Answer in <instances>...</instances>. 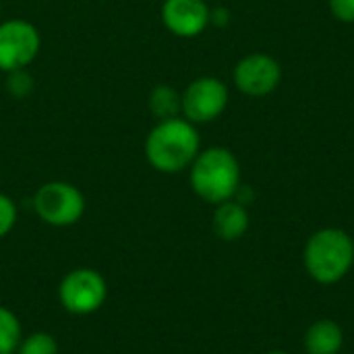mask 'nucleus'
Instances as JSON below:
<instances>
[{"label":"nucleus","instance_id":"1","mask_svg":"<svg viewBox=\"0 0 354 354\" xmlns=\"http://www.w3.org/2000/svg\"><path fill=\"white\" fill-rule=\"evenodd\" d=\"M199 151L201 137L195 124L183 116L158 120L143 145L147 164L162 174H176L191 168Z\"/></svg>","mask_w":354,"mask_h":354},{"label":"nucleus","instance_id":"2","mask_svg":"<svg viewBox=\"0 0 354 354\" xmlns=\"http://www.w3.org/2000/svg\"><path fill=\"white\" fill-rule=\"evenodd\" d=\"M189 170L191 189L205 203L218 205L230 201L241 189V164L226 147L214 145L199 151Z\"/></svg>","mask_w":354,"mask_h":354},{"label":"nucleus","instance_id":"3","mask_svg":"<svg viewBox=\"0 0 354 354\" xmlns=\"http://www.w3.org/2000/svg\"><path fill=\"white\" fill-rule=\"evenodd\" d=\"M303 259L315 282H340L353 268L354 241L340 228H322L307 241Z\"/></svg>","mask_w":354,"mask_h":354},{"label":"nucleus","instance_id":"4","mask_svg":"<svg viewBox=\"0 0 354 354\" xmlns=\"http://www.w3.org/2000/svg\"><path fill=\"white\" fill-rule=\"evenodd\" d=\"M33 209L37 218L54 228L77 224L85 214L83 193L64 180H52L37 189L33 197Z\"/></svg>","mask_w":354,"mask_h":354},{"label":"nucleus","instance_id":"5","mask_svg":"<svg viewBox=\"0 0 354 354\" xmlns=\"http://www.w3.org/2000/svg\"><path fill=\"white\" fill-rule=\"evenodd\" d=\"M106 297H108V286L104 276L89 268H79L68 272L58 286L60 305L73 315L95 313L104 305Z\"/></svg>","mask_w":354,"mask_h":354},{"label":"nucleus","instance_id":"6","mask_svg":"<svg viewBox=\"0 0 354 354\" xmlns=\"http://www.w3.org/2000/svg\"><path fill=\"white\" fill-rule=\"evenodd\" d=\"M41 35L37 27L25 19H8L0 23V71L12 73L27 68L39 54Z\"/></svg>","mask_w":354,"mask_h":354},{"label":"nucleus","instance_id":"7","mask_svg":"<svg viewBox=\"0 0 354 354\" xmlns=\"http://www.w3.org/2000/svg\"><path fill=\"white\" fill-rule=\"evenodd\" d=\"M228 106V87L218 77H197L183 91V118L205 124L222 116Z\"/></svg>","mask_w":354,"mask_h":354},{"label":"nucleus","instance_id":"8","mask_svg":"<svg viewBox=\"0 0 354 354\" xmlns=\"http://www.w3.org/2000/svg\"><path fill=\"white\" fill-rule=\"evenodd\" d=\"M232 81L241 93L251 97H263L280 85L282 66L274 56L255 52L236 62L232 71Z\"/></svg>","mask_w":354,"mask_h":354},{"label":"nucleus","instance_id":"9","mask_svg":"<svg viewBox=\"0 0 354 354\" xmlns=\"http://www.w3.org/2000/svg\"><path fill=\"white\" fill-rule=\"evenodd\" d=\"M212 8L205 0H164L162 23L176 37H197L205 31Z\"/></svg>","mask_w":354,"mask_h":354},{"label":"nucleus","instance_id":"10","mask_svg":"<svg viewBox=\"0 0 354 354\" xmlns=\"http://www.w3.org/2000/svg\"><path fill=\"white\" fill-rule=\"evenodd\" d=\"M214 232L218 239L226 243H234L245 236L249 230V214L241 201H224L216 205L214 220H212Z\"/></svg>","mask_w":354,"mask_h":354},{"label":"nucleus","instance_id":"11","mask_svg":"<svg viewBox=\"0 0 354 354\" xmlns=\"http://www.w3.org/2000/svg\"><path fill=\"white\" fill-rule=\"evenodd\" d=\"M342 344H344V332L332 319L315 322L305 334L307 354H338Z\"/></svg>","mask_w":354,"mask_h":354},{"label":"nucleus","instance_id":"12","mask_svg":"<svg viewBox=\"0 0 354 354\" xmlns=\"http://www.w3.org/2000/svg\"><path fill=\"white\" fill-rule=\"evenodd\" d=\"M147 108L156 120H168L183 114V93H178L172 85H156L149 91Z\"/></svg>","mask_w":354,"mask_h":354},{"label":"nucleus","instance_id":"13","mask_svg":"<svg viewBox=\"0 0 354 354\" xmlns=\"http://www.w3.org/2000/svg\"><path fill=\"white\" fill-rule=\"evenodd\" d=\"M21 340L23 336L19 317L10 309L0 307V354H15Z\"/></svg>","mask_w":354,"mask_h":354},{"label":"nucleus","instance_id":"14","mask_svg":"<svg viewBox=\"0 0 354 354\" xmlns=\"http://www.w3.org/2000/svg\"><path fill=\"white\" fill-rule=\"evenodd\" d=\"M15 354H58V344L52 334L35 332L21 340Z\"/></svg>","mask_w":354,"mask_h":354},{"label":"nucleus","instance_id":"15","mask_svg":"<svg viewBox=\"0 0 354 354\" xmlns=\"http://www.w3.org/2000/svg\"><path fill=\"white\" fill-rule=\"evenodd\" d=\"M6 91L15 100H25L33 91V77L27 73V68L6 73Z\"/></svg>","mask_w":354,"mask_h":354},{"label":"nucleus","instance_id":"16","mask_svg":"<svg viewBox=\"0 0 354 354\" xmlns=\"http://www.w3.org/2000/svg\"><path fill=\"white\" fill-rule=\"evenodd\" d=\"M15 224H17V205L8 195L0 193V239L6 236L15 228Z\"/></svg>","mask_w":354,"mask_h":354},{"label":"nucleus","instance_id":"17","mask_svg":"<svg viewBox=\"0 0 354 354\" xmlns=\"http://www.w3.org/2000/svg\"><path fill=\"white\" fill-rule=\"evenodd\" d=\"M330 12L340 23H354V0H328Z\"/></svg>","mask_w":354,"mask_h":354},{"label":"nucleus","instance_id":"18","mask_svg":"<svg viewBox=\"0 0 354 354\" xmlns=\"http://www.w3.org/2000/svg\"><path fill=\"white\" fill-rule=\"evenodd\" d=\"M268 354H288V353H282V351H276V353H268Z\"/></svg>","mask_w":354,"mask_h":354}]
</instances>
